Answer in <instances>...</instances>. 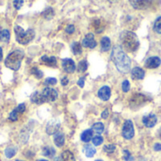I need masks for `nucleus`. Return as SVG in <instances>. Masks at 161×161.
<instances>
[{
	"label": "nucleus",
	"mask_w": 161,
	"mask_h": 161,
	"mask_svg": "<svg viewBox=\"0 0 161 161\" xmlns=\"http://www.w3.org/2000/svg\"><path fill=\"white\" fill-rule=\"evenodd\" d=\"M18 118H19V114L16 112L15 109H13V110L9 113V116H8L9 121H11V122H16V121L18 120Z\"/></svg>",
	"instance_id": "nucleus-33"
},
{
	"label": "nucleus",
	"mask_w": 161,
	"mask_h": 161,
	"mask_svg": "<svg viewBox=\"0 0 161 161\" xmlns=\"http://www.w3.org/2000/svg\"><path fill=\"white\" fill-rule=\"evenodd\" d=\"M30 100L32 103L34 104H37V105H42L43 103H45V100L42 94V92H35L31 94L30 96Z\"/></svg>",
	"instance_id": "nucleus-17"
},
{
	"label": "nucleus",
	"mask_w": 161,
	"mask_h": 161,
	"mask_svg": "<svg viewBox=\"0 0 161 161\" xmlns=\"http://www.w3.org/2000/svg\"><path fill=\"white\" fill-rule=\"evenodd\" d=\"M159 138L161 139V129H160V131H159Z\"/></svg>",
	"instance_id": "nucleus-48"
},
{
	"label": "nucleus",
	"mask_w": 161,
	"mask_h": 161,
	"mask_svg": "<svg viewBox=\"0 0 161 161\" xmlns=\"http://www.w3.org/2000/svg\"><path fill=\"white\" fill-rule=\"evenodd\" d=\"M93 27H94V30L97 32V33H100L104 30V24L102 23V21L100 19H97V20H94L93 22Z\"/></svg>",
	"instance_id": "nucleus-25"
},
{
	"label": "nucleus",
	"mask_w": 161,
	"mask_h": 161,
	"mask_svg": "<svg viewBox=\"0 0 161 161\" xmlns=\"http://www.w3.org/2000/svg\"><path fill=\"white\" fill-rule=\"evenodd\" d=\"M84 81H85V77H82V78H80V79L78 80L77 84H78V86H79L80 88H83V87H84Z\"/></svg>",
	"instance_id": "nucleus-42"
},
{
	"label": "nucleus",
	"mask_w": 161,
	"mask_h": 161,
	"mask_svg": "<svg viewBox=\"0 0 161 161\" xmlns=\"http://www.w3.org/2000/svg\"><path fill=\"white\" fill-rule=\"evenodd\" d=\"M10 39V33L8 29H3L0 31V42H8Z\"/></svg>",
	"instance_id": "nucleus-21"
},
{
	"label": "nucleus",
	"mask_w": 161,
	"mask_h": 161,
	"mask_svg": "<svg viewBox=\"0 0 161 161\" xmlns=\"http://www.w3.org/2000/svg\"><path fill=\"white\" fill-rule=\"evenodd\" d=\"M122 45L128 52H135L140 46V41L137 35L132 31H123L120 35Z\"/></svg>",
	"instance_id": "nucleus-2"
},
{
	"label": "nucleus",
	"mask_w": 161,
	"mask_h": 161,
	"mask_svg": "<svg viewBox=\"0 0 161 161\" xmlns=\"http://www.w3.org/2000/svg\"><path fill=\"white\" fill-rule=\"evenodd\" d=\"M66 32L68 33V34H73L74 32H75V26L73 25H69L67 27H66Z\"/></svg>",
	"instance_id": "nucleus-41"
},
{
	"label": "nucleus",
	"mask_w": 161,
	"mask_h": 161,
	"mask_svg": "<svg viewBox=\"0 0 161 161\" xmlns=\"http://www.w3.org/2000/svg\"><path fill=\"white\" fill-rule=\"evenodd\" d=\"M42 94L45 102H54L58 98V92L52 88H44L42 92Z\"/></svg>",
	"instance_id": "nucleus-6"
},
{
	"label": "nucleus",
	"mask_w": 161,
	"mask_h": 161,
	"mask_svg": "<svg viewBox=\"0 0 161 161\" xmlns=\"http://www.w3.org/2000/svg\"><path fill=\"white\" fill-rule=\"evenodd\" d=\"M39 161H48V160H45V159H41V160Z\"/></svg>",
	"instance_id": "nucleus-49"
},
{
	"label": "nucleus",
	"mask_w": 161,
	"mask_h": 161,
	"mask_svg": "<svg viewBox=\"0 0 161 161\" xmlns=\"http://www.w3.org/2000/svg\"><path fill=\"white\" fill-rule=\"evenodd\" d=\"M17 153V149L15 147H8L5 150V156L8 158H11L15 156V154Z\"/></svg>",
	"instance_id": "nucleus-27"
},
{
	"label": "nucleus",
	"mask_w": 161,
	"mask_h": 161,
	"mask_svg": "<svg viewBox=\"0 0 161 161\" xmlns=\"http://www.w3.org/2000/svg\"><path fill=\"white\" fill-rule=\"evenodd\" d=\"M54 142H55V144L58 147H62L64 145V142H65L64 134L63 133H60V132L56 133L55 136H54Z\"/></svg>",
	"instance_id": "nucleus-18"
},
{
	"label": "nucleus",
	"mask_w": 161,
	"mask_h": 161,
	"mask_svg": "<svg viewBox=\"0 0 161 161\" xmlns=\"http://www.w3.org/2000/svg\"><path fill=\"white\" fill-rule=\"evenodd\" d=\"M87 68H88V63H87V61H86L85 59L81 60V61L78 63L77 70H78V72H79V73H83V72H85V71L87 70Z\"/></svg>",
	"instance_id": "nucleus-30"
},
{
	"label": "nucleus",
	"mask_w": 161,
	"mask_h": 161,
	"mask_svg": "<svg viewBox=\"0 0 161 161\" xmlns=\"http://www.w3.org/2000/svg\"><path fill=\"white\" fill-rule=\"evenodd\" d=\"M14 32L16 36V41L20 44H27L29 43L35 37V31L33 29H28L25 31L21 26L15 25L14 26Z\"/></svg>",
	"instance_id": "nucleus-4"
},
{
	"label": "nucleus",
	"mask_w": 161,
	"mask_h": 161,
	"mask_svg": "<svg viewBox=\"0 0 161 161\" xmlns=\"http://www.w3.org/2000/svg\"><path fill=\"white\" fill-rule=\"evenodd\" d=\"M16 161H22V160H16Z\"/></svg>",
	"instance_id": "nucleus-51"
},
{
	"label": "nucleus",
	"mask_w": 161,
	"mask_h": 161,
	"mask_svg": "<svg viewBox=\"0 0 161 161\" xmlns=\"http://www.w3.org/2000/svg\"><path fill=\"white\" fill-rule=\"evenodd\" d=\"M72 51L75 55H80L82 53V46L79 42H74L72 44Z\"/></svg>",
	"instance_id": "nucleus-26"
},
{
	"label": "nucleus",
	"mask_w": 161,
	"mask_h": 161,
	"mask_svg": "<svg viewBox=\"0 0 161 161\" xmlns=\"http://www.w3.org/2000/svg\"><path fill=\"white\" fill-rule=\"evenodd\" d=\"M108 1H109L110 3H117L119 0H108Z\"/></svg>",
	"instance_id": "nucleus-47"
},
{
	"label": "nucleus",
	"mask_w": 161,
	"mask_h": 161,
	"mask_svg": "<svg viewBox=\"0 0 161 161\" xmlns=\"http://www.w3.org/2000/svg\"><path fill=\"white\" fill-rule=\"evenodd\" d=\"M42 17L43 18H45V19H51L53 16H54V10H53V8H47L42 13Z\"/></svg>",
	"instance_id": "nucleus-28"
},
{
	"label": "nucleus",
	"mask_w": 161,
	"mask_h": 161,
	"mask_svg": "<svg viewBox=\"0 0 161 161\" xmlns=\"http://www.w3.org/2000/svg\"><path fill=\"white\" fill-rule=\"evenodd\" d=\"M154 30L158 33V34H161V17H158L155 24H154Z\"/></svg>",
	"instance_id": "nucleus-32"
},
{
	"label": "nucleus",
	"mask_w": 161,
	"mask_h": 161,
	"mask_svg": "<svg viewBox=\"0 0 161 161\" xmlns=\"http://www.w3.org/2000/svg\"><path fill=\"white\" fill-rule=\"evenodd\" d=\"M92 139V130H91V129L85 130L81 134V141L84 142H89Z\"/></svg>",
	"instance_id": "nucleus-22"
},
{
	"label": "nucleus",
	"mask_w": 161,
	"mask_h": 161,
	"mask_svg": "<svg viewBox=\"0 0 161 161\" xmlns=\"http://www.w3.org/2000/svg\"><path fill=\"white\" fill-rule=\"evenodd\" d=\"M133 8L137 9H144L150 7L152 0H129Z\"/></svg>",
	"instance_id": "nucleus-9"
},
{
	"label": "nucleus",
	"mask_w": 161,
	"mask_h": 161,
	"mask_svg": "<svg viewBox=\"0 0 161 161\" xmlns=\"http://www.w3.org/2000/svg\"><path fill=\"white\" fill-rule=\"evenodd\" d=\"M82 45L88 48H94L96 46V42L94 40V36L92 33H89L85 36V38L82 41Z\"/></svg>",
	"instance_id": "nucleus-11"
},
{
	"label": "nucleus",
	"mask_w": 161,
	"mask_h": 161,
	"mask_svg": "<svg viewBox=\"0 0 161 161\" xmlns=\"http://www.w3.org/2000/svg\"><path fill=\"white\" fill-rule=\"evenodd\" d=\"M41 64L49 66V67H56L57 66V58L55 57H47V56H42L40 59Z\"/></svg>",
	"instance_id": "nucleus-14"
},
{
	"label": "nucleus",
	"mask_w": 161,
	"mask_h": 161,
	"mask_svg": "<svg viewBox=\"0 0 161 161\" xmlns=\"http://www.w3.org/2000/svg\"><path fill=\"white\" fill-rule=\"evenodd\" d=\"M104 125L102 123H96L92 125V130L97 133V134H101L104 131Z\"/></svg>",
	"instance_id": "nucleus-29"
},
{
	"label": "nucleus",
	"mask_w": 161,
	"mask_h": 161,
	"mask_svg": "<svg viewBox=\"0 0 161 161\" xmlns=\"http://www.w3.org/2000/svg\"><path fill=\"white\" fill-rule=\"evenodd\" d=\"M110 94H111L110 88L108 87V86L102 87V88L99 90V92H98V96H99V98H101L103 101H108V100L110 98Z\"/></svg>",
	"instance_id": "nucleus-15"
},
{
	"label": "nucleus",
	"mask_w": 161,
	"mask_h": 161,
	"mask_svg": "<svg viewBox=\"0 0 161 161\" xmlns=\"http://www.w3.org/2000/svg\"><path fill=\"white\" fill-rule=\"evenodd\" d=\"M42 154L44 157H47V158H53L56 154V150L50 146H46L42 149Z\"/></svg>",
	"instance_id": "nucleus-23"
},
{
	"label": "nucleus",
	"mask_w": 161,
	"mask_h": 161,
	"mask_svg": "<svg viewBox=\"0 0 161 161\" xmlns=\"http://www.w3.org/2000/svg\"><path fill=\"white\" fill-rule=\"evenodd\" d=\"M101 116H102V118H103V119H107V118L108 117V109L104 110V111H103V113L101 114Z\"/></svg>",
	"instance_id": "nucleus-43"
},
{
	"label": "nucleus",
	"mask_w": 161,
	"mask_h": 161,
	"mask_svg": "<svg viewBox=\"0 0 161 161\" xmlns=\"http://www.w3.org/2000/svg\"><path fill=\"white\" fill-rule=\"evenodd\" d=\"M95 161H103V160H100V159H98V160H95Z\"/></svg>",
	"instance_id": "nucleus-50"
},
{
	"label": "nucleus",
	"mask_w": 161,
	"mask_h": 161,
	"mask_svg": "<svg viewBox=\"0 0 161 161\" xmlns=\"http://www.w3.org/2000/svg\"><path fill=\"white\" fill-rule=\"evenodd\" d=\"M24 56H25L24 52L19 49L10 52L8 55L7 58L5 59V66L10 70L18 71L21 67V63L24 58Z\"/></svg>",
	"instance_id": "nucleus-3"
},
{
	"label": "nucleus",
	"mask_w": 161,
	"mask_h": 161,
	"mask_svg": "<svg viewBox=\"0 0 161 161\" xmlns=\"http://www.w3.org/2000/svg\"><path fill=\"white\" fill-rule=\"evenodd\" d=\"M111 58L116 65V68L119 72L123 74H126L131 69V59L124 52L121 46L115 45L112 49Z\"/></svg>",
	"instance_id": "nucleus-1"
},
{
	"label": "nucleus",
	"mask_w": 161,
	"mask_h": 161,
	"mask_svg": "<svg viewBox=\"0 0 161 161\" xmlns=\"http://www.w3.org/2000/svg\"><path fill=\"white\" fill-rule=\"evenodd\" d=\"M116 149V146L114 144H108V145H106L104 146V151L106 153H108V154H111L115 151Z\"/></svg>",
	"instance_id": "nucleus-34"
},
{
	"label": "nucleus",
	"mask_w": 161,
	"mask_h": 161,
	"mask_svg": "<svg viewBox=\"0 0 161 161\" xmlns=\"http://www.w3.org/2000/svg\"><path fill=\"white\" fill-rule=\"evenodd\" d=\"M154 149H155V151H157V152L161 151V143H156L155 146H154Z\"/></svg>",
	"instance_id": "nucleus-45"
},
{
	"label": "nucleus",
	"mask_w": 161,
	"mask_h": 161,
	"mask_svg": "<svg viewBox=\"0 0 161 161\" xmlns=\"http://www.w3.org/2000/svg\"><path fill=\"white\" fill-rule=\"evenodd\" d=\"M15 110H16V112H17L18 114L24 113L25 110V104H20V105L15 108Z\"/></svg>",
	"instance_id": "nucleus-39"
},
{
	"label": "nucleus",
	"mask_w": 161,
	"mask_h": 161,
	"mask_svg": "<svg viewBox=\"0 0 161 161\" xmlns=\"http://www.w3.org/2000/svg\"><path fill=\"white\" fill-rule=\"evenodd\" d=\"M59 127H60L59 122H58V120L53 119V120H51V121L47 124V125H46V133H47L48 135H54V134H56V133L58 132Z\"/></svg>",
	"instance_id": "nucleus-8"
},
{
	"label": "nucleus",
	"mask_w": 161,
	"mask_h": 161,
	"mask_svg": "<svg viewBox=\"0 0 161 161\" xmlns=\"http://www.w3.org/2000/svg\"><path fill=\"white\" fill-rule=\"evenodd\" d=\"M61 161H75V158L71 151L66 150L61 155Z\"/></svg>",
	"instance_id": "nucleus-20"
},
{
	"label": "nucleus",
	"mask_w": 161,
	"mask_h": 161,
	"mask_svg": "<svg viewBox=\"0 0 161 161\" xmlns=\"http://www.w3.org/2000/svg\"><path fill=\"white\" fill-rule=\"evenodd\" d=\"M110 48V40L108 37H103L101 40V50L103 52L108 51Z\"/></svg>",
	"instance_id": "nucleus-19"
},
{
	"label": "nucleus",
	"mask_w": 161,
	"mask_h": 161,
	"mask_svg": "<svg viewBox=\"0 0 161 161\" xmlns=\"http://www.w3.org/2000/svg\"><path fill=\"white\" fill-rule=\"evenodd\" d=\"M68 82H69V80H68V78L65 76V77H63L62 79H61V85L62 86H66L67 84H68Z\"/></svg>",
	"instance_id": "nucleus-44"
},
{
	"label": "nucleus",
	"mask_w": 161,
	"mask_h": 161,
	"mask_svg": "<svg viewBox=\"0 0 161 161\" xmlns=\"http://www.w3.org/2000/svg\"><path fill=\"white\" fill-rule=\"evenodd\" d=\"M24 0H14L13 1V6L16 9H20L23 6Z\"/></svg>",
	"instance_id": "nucleus-40"
},
{
	"label": "nucleus",
	"mask_w": 161,
	"mask_h": 161,
	"mask_svg": "<svg viewBox=\"0 0 161 161\" xmlns=\"http://www.w3.org/2000/svg\"><path fill=\"white\" fill-rule=\"evenodd\" d=\"M147 101V97L144 96L143 94L141 93H135L132 97H130V107H141L143 104H145V102Z\"/></svg>",
	"instance_id": "nucleus-7"
},
{
	"label": "nucleus",
	"mask_w": 161,
	"mask_h": 161,
	"mask_svg": "<svg viewBox=\"0 0 161 161\" xmlns=\"http://www.w3.org/2000/svg\"><path fill=\"white\" fill-rule=\"evenodd\" d=\"M123 137L126 140H131L134 135H135V130H134V125L132 121L127 120L125 122L124 126H123V131H122Z\"/></svg>",
	"instance_id": "nucleus-5"
},
{
	"label": "nucleus",
	"mask_w": 161,
	"mask_h": 161,
	"mask_svg": "<svg viewBox=\"0 0 161 161\" xmlns=\"http://www.w3.org/2000/svg\"><path fill=\"white\" fill-rule=\"evenodd\" d=\"M123 154H124V159L125 161H131L133 160L134 158H132V156H131V154L129 153V151H127V150H124V152H123Z\"/></svg>",
	"instance_id": "nucleus-36"
},
{
	"label": "nucleus",
	"mask_w": 161,
	"mask_h": 161,
	"mask_svg": "<svg viewBox=\"0 0 161 161\" xmlns=\"http://www.w3.org/2000/svg\"><path fill=\"white\" fill-rule=\"evenodd\" d=\"M31 74L35 76V77H37L38 79H41L42 76H43V74H42V71H40L38 68H36V67H33L32 68V70H31Z\"/></svg>",
	"instance_id": "nucleus-31"
},
{
	"label": "nucleus",
	"mask_w": 161,
	"mask_h": 161,
	"mask_svg": "<svg viewBox=\"0 0 161 161\" xmlns=\"http://www.w3.org/2000/svg\"><path fill=\"white\" fill-rule=\"evenodd\" d=\"M143 125L147 127H154L158 123V118L155 114H149L147 116H144L142 119Z\"/></svg>",
	"instance_id": "nucleus-12"
},
{
	"label": "nucleus",
	"mask_w": 161,
	"mask_h": 161,
	"mask_svg": "<svg viewBox=\"0 0 161 161\" xmlns=\"http://www.w3.org/2000/svg\"><path fill=\"white\" fill-rule=\"evenodd\" d=\"M161 64L160 58L158 57H151L145 62V67L148 69H156Z\"/></svg>",
	"instance_id": "nucleus-13"
},
{
	"label": "nucleus",
	"mask_w": 161,
	"mask_h": 161,
	"mask_svg": "<svg viewBox=\"0 0 161 161\" xmlns=\"http://www.w3.org/2000/svg\"><path fill=\"white\" fill-rule=\"evenodd\" d=\"M62 68L66 73L72 74L75 71V63L71 58H65L62 60Z\"/></svg>",
	"instance_id": "nucleus-10"
},
{
	"label": "nucleus",
	"mask_w": 161,
	"mask_h": 161,
	"mask_svg": "<svg viewBox=\"0 0 161 161\" xmlns=\"http://www.w3.org/2000/svg\"><path fill=\"white\" fill-rule=\"evenodd\" d=\"M84 153H85V155H86L88 158H92V157L95 155L96 150L93 148V146L88 144V145H86V146L84 147Z\"/></svg>",
	"instance_id": "nucleus-24"
},
{
	"label": "nucleus",
	"mask_w": 161,
	"mask_h": 161,
	"mask_svg": "<svg viewBox=\"0 0 161 161\" xmlns=\"http://www.w3.org/2000/svg\"><path fill=\"white\" fill-rule=\"evenodd\" d=\"M2 58H3V50H2V48L0 47V61L2 60Z\"/></svg>",
	"instance_id": "nucleus-46"
},
{
	"label": "nucleus",
	"mask_w": 161,
	"mask_h": 161,
	"mask_svg": "<svg viewBox=\"0 0 161 161\" xmlns=\"http://www.w3.org/2000/svg\"><path fill=\"white\" fill-rule=\"evenodd\" d=\"M122 89L125 92H127L130 89V84H129V81L128 80H125L122 84Z\"/></svg>",
	"instance_id": "nucleus-38"
},
{
	"label": "nucleus",
	"mask_w": 161,
	"mask_h": 161,
	"mask_svg": "<svg viewBox=\"0 0 161 161\" xmlns=\"http://www.w3.org/2000/svg\"><path fill=\"white\" fill-rule=\"evenodd\" d=\"M92 142H93V144L95 146H98V145H100L103 142V138L100 137V136H96V137H94L92 139Z\"/></svg>",
	"instance_id": "nucleus-37"
},
{
	"label": "nucleus",
	"mask_w": 161,
	"mask_h": 161,
	"mask_svg": "<svg viewBox=\"0 0 161 161\" xmlns=\"http://www.w3.org/2000/svg\"><path fill=\"white\" fill-rule=\"evenodd\" d=\"M44 84L47 85V86H53V85H56L57 84V79L56 78H53V77H48L44 80Z\"/></svg>",
	"instance_id": "nucleus-35"
},
{
	"label": "nucleus",
	"mask_w": 161,
	"mask_h": 161,
	"mask_svg": "<svg viewBox=\"0 0 161 161\" xmlns=\"http://www.w3.org/2000/svg\"><path fill=\"white\" fill-rule=\"evenodd\" d=\"M131 75H132V78L133 79H135V80H141V79H143L144 78L145 72L142 68H140V67H135L131 71Z\"/></svg>",
	"instance_id": "nucleus-16"
}]
</instances>
